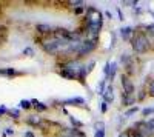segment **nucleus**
Segmentation results:
<instances>
[{"mask_svg":"<svg viewBox=\"0 0 154 137\" xmlns=\"http://www.w3.org/2000/svg\"><path fill=\"white\" fill-rule=\"evenodd\" d=\"M68 43L71 42H66L65 39H60L57 35H51V37H46V39L40 40V45L43 48V51L48 53V54H57L60 53L63 48H66Z\"/></svg>","mask_w":154,"mask_h":137,"instance_id":"f257e3e1","label":"nucleus"},{"mask_svg":"<svg viewBox=\"0 0 154 137\" xmlns=\"http://www.w3.org/2000/svg\"><path fill=\"white\" fill-rule=\"evenodd\" d=\"M80 68H82V65H79L75 60L66 62V63H63V66H62L60 76H62V77H65V79H77Z\"/></svg>","mask_w":154,"mask_h":137,"instance_id":"f03ea898","label":"nucleus"},{"mask_svg":"<svg viewBox=\"0 0 154 137\" xmlns=\"http://www.w3.org/2000/svg\"><path fill=\"white\" fill-rule=\"evenodd\" d=\"M148 48H149V39L143 32H139L133 37V49L137 54H143L145 51H148Z\"/></svg>","mask_w":154,"mask_h":137,"instance_id":"7ed1b4c3","label":"nucleus"},{"mask_svg":"<svg viewBox=\"0 0 154 137\" xmlns=\"http://www.w3.org/2000/svg\"><path fill=\"white\" fill-rule=\"evenodd\" d=\"M97 46V40H93V39H86L82 42V46L77 53V57H83V56H88L91 51H94Z\"/></svg>","mask_w":154,"mask_h":137,"instance_id":"20e7f679","label":"nucleus"},{"mask_svg":"<svg viewBox=\"0 0 154 137\" xmlns=\"http://www.w3.org/2000/svg\"><path fill=\"white\" fill-rule=\"evenodd\" d=\"M120 80H122L123 94H126V96H133V94H134V83L130 80V77H128L126 74H122Z\"/></svg>","mask_w":154,"mask_h":137,"instance_id":"39448f33","label":"nucleus"},{"mask_svg":"<svg viewBox=\"0 0 154 137\" xmlns=\"http://www.w3.org/2000/svg\"><path fill=\"white\" fill-rule=\"evenodd\" d=\"M103 99H105L106 103H112V100H114V88H112V83L106 86V91H105V94H103Z\"/></svg>","mask_w":154,"mask_h":137,"instance_id":"423d86ee","label":"nucleus"},{"mask_svg":"<svg viewBox=\"0 0 154 137\" xmlns=\"http://www.w3.org/2000/svg\"><path fill=\"white\" fill-rule=\"evenodd\" d=\"M35 28H37L38 32H42V34H51V32L56 31V28H53L51 25H45V23H38Z\"/></svg>","mask_w":154,"mask_h":137,"instance_id":"0eeeda50","label":"nucleus"},{"mask_svg":"<svg viewBox=\"0 0 154 137\" xmlns=\"http://www.w3.org/2000/svg\"><path fill=\"white\" fill-rule=\"evenodd\" d=\"M85 100L82 97H72V99H66V100H62V105H83Z\"/></svg>","mask_w":154,"mask_h":137,"instance_id":"6e6552de","label":"nucleus"},{"mask_svg":"<svg viewBox=\"0 0 154 137\" xmlns=\"http://www.w3.org/2000/svg\"><path fill=\"white\" fill-rule=\"evenodd\" d=\"M133 28L131 26H125V28H122L120 29V37H122V39L123 40H130V37L133 35Z\"/></svg>","mask_w":154,"mask_h":137,"instance_id":"1a4fd4ad","label":"nucleus"},{"mask_svg":"<svg viewBox=\"0 0 154 137\" xmlns=\"http://www.w3.org/2000/svg\"><path fill=\"white\" fill-rule=\"evenodd\" d=\"M134 103V96H126L122 93V105L123 106H130Z\"/></svg>","mask_w":154,"mask_h":137,"instance_id":"9d476101","label":"nucleus"},{"mask_svg":"<svg viewBox=\"0 0 154 137\" xmlns=\"http://www.w3.org/2000/svg\"><path fill=\"white\" fill-rule=\"evenodd\" d=\"M26 123H28V125H32V126H37V125H40V123H42V119L38 116H29L26 119Z\"/></svg>","mask_w":154,"mask_h":137,"instance_id":"9b49d317","label":"nucleus"},{"mask_svg":"<svg viewBox=\"0 0 154 137\" xmlns=\"http://www.w3.org/2000/svg\"><path fill=\"white\" fill-rule=\"evenodd\" d=\"M31 103H32V106H34L37 111H46V109H48V106H46L45 103L38 102V100H31Z\"/></svg>","mask_w":154,"mask_h":137,"instance_id":"f8f14e48","label":"nucleus"},{"mask_svg":"<svg viewBox=\"0 0 154 137\" xmlns=\"http://www.w3.org/2000/svg\"><path fill=\"white\" fill-rule=\"evenodd\" d=\"M105 91H106V79L100 80V85L97 86V93H99L100 96H103V94H105Z\"/></svg>","mask_w":154,"mask_h":137,"instance_id":"ddd939ff","label":"nucleus"},{"mask_svg":"<svg viewBox=\"0 0 154 137\" xmlns=\"http://www.w3.org/2000/svg\"><path fill=\"white\" fill-rule=\"evenodd\" d=\"M116 69H117V65H116V62H112V63H111V71H109V77H108V80L112 82V79H114V76H116Z\"/></svg>","mask_w":154,"mask_h":137,"instance_id":"4468645a","label":"nucleus"},{"mask_svg":"<svg viewBox=\"0 0 154 137\" xmlns=\"http://www.w3.org/2000/svg\"><path fill=\"white\" fill-rule=\"evenodd\" d=\"M137 111H139V106L136 105V106H133V108H130V109H128V111H126V113H125L123 116H125V117H131L133 114H136V113H137Z\"/></svg>","mask_w":154,"mask_h":137,"instance_id":"2eb2a0df","label":"nucleus"},{"mask_svg":"<svg viewBox=\"0 0 154 137\" xmlns=\"http://www.w3.org/2000/svg\"><path fill=\"white\" fill-rule=\"evenodd\" d=\"M31 106H32L31 100H22V102H20V108H22V109H29Z\"/></svg>","mask_w":154,"mask_h":137,"instance_id":"dca6fc26","label":"nucleus"},{"mask_svg":"<svg viewBox=\"0 0 154 137\" xmlns=\"http://www.w3.org/2000/svg\"><path fill=\"white\" fill-rule=\"evenodd\" d=\"M69 120H71L72 125H74V126H77V128H82V126H83V123H82V122H79L77 119H74V117H69Z\"/></svg>","mask_w":154,"mask_h":137,"instance_id":"f3484780","label":"nucleus"},{"mask_svg":"<svg viewBox=\"0 0 154 137\" xmlns=\"http://www.w3.org/2000/svg\"><path fill=\"white\" fill-rule=\"evenodd\" d=\"M148 93H149V96L151 97H154V79L149 82V85H148Z\"/></svg>","mask_w":154,"mask_h":137,"instance_id":"a211bd4d","label":"nucleus"},{"mask_svg":"<svg viewBox=\"0 0 154 137\" xmlns=\"http://www.w3.org/2000/svg\"><path fill=\"white\" fill-rule=\"evenodd\" d=\"M154 113V108H145V109H142V114L143 116H148V114H152Z\"/></svg>","mask_w":154,"mask_h":137,"instance_id":"6ab92c4d","label":"nucleus"},{"mask_svg":"<svg viewBox=\"0 0 154 137\" xmlns=\"http://www.w3.org/2000/svg\"><path fill=\"white\" fill-rule=\"evenodd\" d=\"M94 137H105V129H96Z\"/></svg>","mask_w":154,"mask_h":137,"instance_id":"aec40b11","label":"nucleus"},{"mask_svg":"<svg viewBox=\"0 0 154 137\" xmlns=\"http://www.w3.org/2000/svg\"><path fill=\"white\" fill-rule=\"evenodd\" d=\"M146 123H148V126H149V129H151V132L154 134V117H152V119H149V120H148Z\"/></svg>","mask_w":154,"mask_h":137,"instance_id":"412c9836","label":"nucleus"},{"mask_svg":"<svg viewBox=\"0 0 154 137\" xmlns=\"http://www.w3.org/2000/svg\"><path fill=\"white\" fill-rule=\"evenodd\" d=\"M102 113H106V111H108V103L106 102H103V103H102Z\"/></svg>","mask_w":154,"mask_h":137,"instance_id":"4be33fe9","label":"nucleus"},{"mask_svg":"<svg viewBox=\"0 0 154 137\" xmlns=\"http://www.w3.org/2000/svg\"><path fill=\"white\" fill-rule=\"evenodd\" d=\"M97 129H105V123L103 122H99L97 123Z\"/></svg>","mask_w":154,"mask_h":137,"instance_id":"5701e85b","label":"nucleus"},{"mask_svg":"<svg viewBox=\"0 0 154 137\" xmlns=\"http://www.w3.org/2000/svg\"><path fill=\"white\" fill-rule=\"evenodd\" d=\"M11 116H14V119H17V117H19V111H17V109H12V111H11Z\"/></svg>","mask_w":154,"mask_h":137,"instance_id":"b1692460","label":"nucleus"},{"mask_svg":"<svg viewBox=\"0 0 154 137\" xmlns=\"http://www.w3.org/2000/svg\"><path fill=\"white\" fill-rule=\"evenodd\" d=\"M23 137H34V132L32 131H26V132L23 134Z\"/></svg>","mask_w":154,"mask_h":137,"instance_id":"393cba45","label":"nucleus"},{"mask_svg":"<svg viewBox=\"0 0 154 137\" xmlns=\"http://www.w3.org/2000/svg\"><path fill=\"white\" fill-rule=\"evenodd\" d=\"M5 113H6V106L3 105V106H0V116H3Z\"/></svg>","mask_w":154,"mask_h":137,"instance_id":"a878e982","label":"nucleus"},{"mask_svg":"<svg viewBox=\"0 0 154 137\" xmlns=\"http://www.w3.org/2000/svg\"><path fill=\"white\" fill-rule=\"evenodd\" d=\"M117 14H119V19H120V20H125V17H123V14H122L120 8H117Z\"/></svg>","mask_w":154,"mask_h":137,"instance_id":"bb28decb","label":"nucleus"},{"mask_svg":"<svg viewBox=\"0 0 154 137\" xmlns=\"http://www.w3.org/2000/svg\"><path fill=\"white\" fill-rule=\"evenodd\" d=\"M23 54H32V49H31V48H26V49H23Z\"/></svg>","mask_w":154,"mask_h":137,"instance_id":"cd10ccee","label":"nucleus"},{"mask_svg":"<svg viewBox=\"0 0 154 137\" xmlns=\"http://www.w3.org/2000/svg\"><path fill=\"white\" fill-rule=\"evenodd\" d=\"M3 134H14V129H12V128H8L6 132H3Z\"/></svg>","mask_w":154,"mask_h":137,"instance_id":"c85d7f7f","label":"nucleus"},{"mask_svg":"<svg viewBox=\"0 0 154 137\" xmlns=\"http://www.w3.org/2000/svg\"><path fill=\"white\" fill-rule=\"evenodd\" d=\"M105 16H106L108 19H112V14H111V11H106V12H105Z\"/></svg>","mask_w":154,"mask_h":137,"instance_id":"c756f323","label":"nucleus"},{"mask_svg":"<svg viewBox=\"0 0 154 137\" xmlns=\"http://www.w3.org/2000/svg\"><path fill=\"white\" fill-rule=\"evenodd\" d=\"M119 137H130V135H128V132H125V134H120Z\"/></svg>","mask_w":154,"mask_h":137,"instance_id":"7c9ffc66","label":"nucleus"}]
</instances>
